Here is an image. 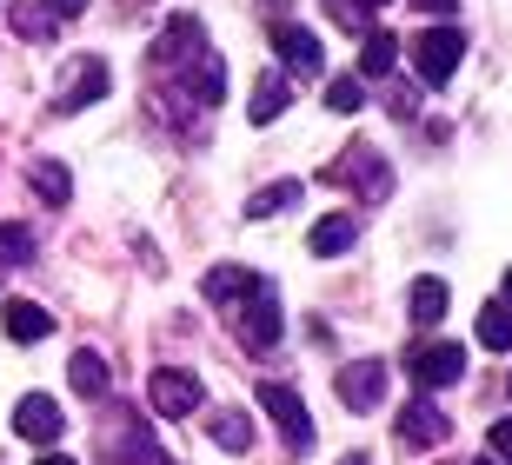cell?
<instances>
[{
  "mask_svg": "<svg viewBox=\"0 0 512 465\" xmlns=\"http://www.w3.org/2000/svg\"><path fill=\"white\" fill-rule=\"evenodd\" d=\"M459 60H466V34H459V27H426V34L413 40V74L426 80V87H446V80L459 74Z\"/></svg>",
  "mask_w": 512,
  "mask_h": 465,
  "instance_id": "6da1fadb",
  "label": "cell"
},
{
  "mask_svg": "<svg viewBox=\"0 0 512 465\" xmlns=\"http://www.w3.org/2000/svg\"><path fill=\"white\" fill-rule=\"evenodd\" d=\"M280 326H286V319H280V299H273V286L260 279V286L233 306V333L247 339L253 353H273V346H280Z\"/></svg>",
  "mask_w": 512,
  "mask_h": 465,
  "instance_id": "7a4b0ae2",
  "label": "cell"
},
{
  "mask_svg": "<svg viewBox=\"0 0 512 465\" xmlns=\"http://www.w3.org/2000/svg\"><path fill=\"white\" fill-rule=\"evenodd\" d=\"M406 372L419 379V392H446V386L466 379V353H459L453 339H426V346L406 353Z\"/></svg>",
  "mask_w": 512,
  "mask_h": 465,
  "instance_id": "3957f363",
  "label": "cell"
},
{
  "mask_svg": "<svg viewBox=\"0 0 512 465\" xmlns=\"http://www.w3.org/2000/svg\"><path fill=\"white\" fill-rule=\"evenodd\" d=\"M260 406H266V419L280 426L286 446H313V419H306V406H300V392H293V386L266 379V386H260Z\"/></svg>",
  "mask_w": 512,
  "mask_h": 465,
  "instance_id": "277c9868",
  "label": "cell"
},
{
  "mask_svg": "<svg viewBox=\"0 0 512 465\" xmlns=\"http://www.w3.org/2000/svg\"><path fill=\"white\" fill-rule=\"evenodd\" d=\"M147 406L160 412V419H187V412L200 406V379H193V372H180V366H160L147 379Z\"/></svg>",
  "mask_w": 512,
  "mask_h": 465,
  "instance_id": "5b68a950",
  "label": "cell"
},
{
  "mask_svg": "<svg viewBox=\"0 0 512 465\" xmlns=\"http://www.w3.org/2000/svg\"><path fill=\"white\" fill-rule=\"evenodd\" d=\"M340 406L346 412H373L386 399V359H353V366H340Z\"/></svg>",
  "mask_w": 512,
  "mask_h": 465,
  "instance_id": "8992f818",
  "label": "cell"
},
{
  "mask_svg": "<svg viewBox=\"0 0 512 465\" xmlns=\"http://www.w3.org/2000/svg\"><path fill=\"white\" fill-rule=\"evenodd\" d=\"M107 87H114L107 60H100V54H87V60L74 67V74H67V93L54 100V113H80V107H94V100H107Z\"/></svg>",
  "mask_w": 512,
  "mask_h": 465,
  "instance_id": "52a82bcc",
  "label": "cell"
},
{
  "mask_svg": "<svg viewBox=\"0 0 512 465\" xmlns=\"http://www.w3.org/2000/svg\"><path fill=\"white\" fill-rule=\"evenodd\" d=\"M273 54L286 60V74H320V67H326L320 34H306V27H293V20H280V27H273Z\"/></svg>",
  "mask_w": 512,
  "mask_h": 465,
  "instance_id": "ba28073f",
  "label": "cell"
},
{
  "mask_svg": "<svg viewBox=\"0 0 512 465\" xmlns=\"http://www.w3.org/2000/svg\"><path fill=\"white\" fill-rule=\"evenodd\" d=\"M60 426H67V419H60V406L47 399V392H27V399L14 406V432H20V439H34V446H54Z\"/></svg>",
  "mask_w": 512,
  "mask_h": 465,
  "instance_id": "9c48e42d",
  "label": "cell"
},
{
  "mask_svg": "<svg viewBox=\"0 0 512 465\" xmlns=\"http://www.w3.org/2000/svg\"><path fill=\"white\" fill-rule=\"evenodd\" d=\"M446 412L439 406H426V399H413V406H399V439L406 446H446Z\"/></svg>",
  "mask_w": 512,
  "mask_h": 465,
  "instance_id": "30bf717a",
  "label": "cell"
},
{
  "mask_svg": "<svg viewBox=\"0 0 512 465\" xmlns=\"http://www.w3.org/2000/svg\"><path fill=\"white\" fill-rule=\"evenodd\" d=\"M193 54H207L200 20H193V14H173L167 34H160V47H153V67H173V60H193Z\"/></svg>",
  "mask_w": 512,
  "mask_h": 465,
  "instance_id": "8fae6325",
  "label": "cell"
},
{
  "mask_svg": "<svg viewBox=\"0 0 512 465\" xmlns=\"http://www.w3.org/2000/svg\"><path fill=\"white\" fill-rule=\"evenodd\" d=\"M353 240H360V220H353V213H326V220H313V233H306V246H313L320 260H340Z\"/></svg>",
  "mask_w": 512,
  "mask_h": 465,
  "instance_id": "7c38bea8",
  "label": "cell"
},
{
  "mask_svg": "<svg viewBox=\"0 0 512 465\" xmlns=\"http://www.w3.org/2000/svg\"><path fill=\"white\" fill-rule=\"evenodd\" d=\"M253 286H260V273H247V266H213V273L200 279V293H207L213 306H227V313L253 293Z\"/></svg>",
  "mask_w": 512,
  "mask_h": 465,
  "instance_id": "4fadbf2b",
  "label": "cell"
},
{
  "mask_svg": "<svg viewBox=\"0 0 512 465\" xmlns=\"http://www.w3.org/2000/svg\"><path fill=\"white\" fill-rule=\"evenodd\" d=\"M180 87H193L200 107H220V100H227V67H220V54H193V74L180 80Z\"/></svg>",
  "mask_w": 512,
  "mask_h": 465,
  "instance_id": "5bb4252c",
  "label": "cell"
},
{
  "mask_svg": "<svg viewBox=\"0 0 512 465\" xmlns=\"http://www.w3.org/2000/svg\"><path fill=\"white\" fill-rule=\"evenodd\" d=\"M446 306H453L446 279H413V293H406V313H413V326H439V319H446Z\"/></svg>",
  "mask_w": 512,
  "mask_h": 465,
  "instance_id": "9a60e30c",
  "label": "cell"
},
{
  "mask_svg": "<svg viewBox=\"0 0 512 465\" xmlns=\"http://www.w3.org/2000/svg\"><path fill=\"white\" fill-rule=\"evenodd\" d=\"M333 180H360L366 193L380 200L386 186H393V173H386V167H380V160H373V153H366V147H353V153H346V160H333Z\"/></svg>",
  "mask_w": 512,
  "mask_h": 465,
  "instance_id": "2e32d148",
  "label": "cell"
},
{
  "mask_svg": "<svg viewBox=\"0 0 512 465\" xmlns=\"http://www.w3.org/2000/svg\"><path fill=\"white\" fill-rule=\"evenodd\" d=\"M54 333V319H47V306H34V299H14L7 306V339H20V346H34V339Z\"/></svg>",
  "mask_w": 512,
  "mask_h": 465,
  "instance_id": "e0dca14e",
  "label": "cell"
},
{
  "mask_svg": "<svg viewBox=\"0 0 512 465\" xmlns=\"http://www.w3.org/2000/svg\"><path fill=\"white\" fill-rule=\"evenodd\" d=\"M27 180H34V193L47 206H67V200H74V173L60 167V160H34V167H27Z\"/></svg>",
  "mask_w": 512,
  "mask_h": 465,
  "instance_id": "ac0fdd59",
  "label": "cell"
},
{
  "mask_svg": "<svg viewBox=\"0 0 512 465\" xmlns=\"http://www.w3.org/2000/svg\"><path fill=\"white\" fill-rule=\"evenodd\" d=\"M393 60H399L393 34H380V27H366V40H360V80H386V74H393Z\"/></svg>",
  "mask_w": 512,
  "mask_h": 465,
  "instance_id": "d6986e66",
  "label": "cell"
},
{
  "mask_svg": "<svg viewBox=\"0 0 512 465\" xmlns=\"http://www.w3.org/2000/svg\"><path fill=\"white\" fill-rule=\"evenodd\" d=\"M479 346H486V353H512V306L506 299L479 306Z\"/></svg>",
  "mask_w": 512,
  "mask_h": 465,
  "instance_id": "ffe728a7",
  "label": "cell"
},
{
  "mask_svg": "<svg viewBox=\"0 0 512 465\" xmlns=\"http://www.w3.org/2000/svg\"><path fill=\"white\" fill-rule=\"evenodd\" d=\"M300 193H306L300 180H273V186H260V193L247 200V220H273V213H286V206H300Z\"/></svg>",
  "mask_w": 512,
  "mask_h": 465,
  "instance_id": "44dd1931",
  "label": "cell"
},
{
  "mask_svg": "<svg viewBox=\"0 0 512 465\" xmlns=\"http://www.w3.org/2000/svg\"><path fill=\"white\" fill-rule=\"evenodd\" d=\"M67 386H74L80 399H100V392H107V359L100 353H74L67 359Z\"/></svg>",
  "mask_w": 512,
  "mask_h": 465,
  "instance_id": "7402d4cb",
  "label": "cell"
},
{
  "mask_svg": "<svg viewBox=\"0 0 512 465\" xmlns=\"http://www.w3.org/2000/svg\"><path fill=\"white\" fill-rule=\"evenodd\" d=\"M286 113V80L280 74H260V87H253V100H247V120L253 127H266V120H280Z\"/></svg>",
  "mask_w": 512,
  "mask_h": 465,
  "instance_id": "603a6c76",
  "label": "cell"
},
{
  "mask_svg": "<svg viewBox=\"0 0 512 465\" xmlns=\"http://www.w3.org/2000/svg\"><path fill=\"white\" fill-rule=\"evenodd\" d=\"M213 446L220 452H247L253 446V419L247 412H213Z\"/></svg>",
  "mask_w": 512,
  "mask_h": 465,
  "instance_id": "cb8c5ba5",
  "label": "cell"
},
{
  "mask_svg": "<svg viewBox=\"0 0 512 465\" xmlns=\"http://www.w3.org/2000/svg\"><path fill=\"white\" fill-rule=\"evenodd\" d=\"M34 260V226L0 220V266H27Z\"/></svg>",
  "mask_w": 512,
  "mask_h": 465,
  "instance_id": "d4e9b609",
  "label": "cell"
},
{
  "mask_svg": "<svg viewBox=\"0 0 512 465\" xmlns=\"http://www.w3.org/2000/svg\"><path fill=\"white\" fill-rule=\"evenodd\" d=\"M7 27H14L20 40H47V34H54V14H47V7H27V0H20V7H7Z\"/></svg>",
  "mask_w": 512,
  "mask_h": 465,
  "instance_id": "484cf974",
  "label": "cell"
},
{
  "mask_svg": "<svg viewBox=\"0 0 512 465\" xmlns=\"http://www.w3.org/2000/svg\"><path fill=\"white\" fill-rule=\"evenodd\" d=\"M320 7H326V20H340V27H353V34L373 27V7H366V0H320Z\"/></svg>",
  "mask_w": 512,
  "mask_h": 465,
  "instance_id": "4316f807",
  "label": "cell"
},
{
  "mask_svg": "<svg viewBox=\"0 0 512 465\" xmlns=\"http://www.w3.org/2000/svg\"><path fill=\"white\" fill-rule=\"evenodd\" d=\"M326 107H333V113H360V107H366V87H360L353 74H340L333 87H326Z\"/></svg>",
  "mask_w": 512,
  "mask_h": 465,
  "instance_id": "83f0119b",
  "label": "cell"
},
{
  "mask_svg": "<svg viewBox=\"0 0 512 465\" xmlns=\"http://www.w3.org/2000/svg\"><path fill=\"white\" fill-rule=\"evenodd\" d=\"M486 452H493L499 465H512V419H493V432H486Z\"/></svg>",
  "mask_w": 512,
  "mask_h": 465,
  "instance_id": "f1b7e54d",
  "label": "cell"
},
{
  "mask_svg": "<svg viewBox=\"0 0 512 465\" xmlns=\"http://www.w3.org/2000/svg\"><path fill=\"white\" fill-rule=\"evenodd\" d=\"M47 14H54V20H80V14H87V0H47Z\"/></svg>",
  "mask_w": 512,
  "mask_h": 465,
  "instance_id": "f546056e",
  "label": "cell"
},
{
  "mask_svg": "<svg viewBox=\"0 0 512 465\" xmlns=\"http://www.w3.org/2000/svg\"><path fill=\"white\" fill-rule=\"evenodd\" d=\"M413 7H419V14H433V20H439V14H453L459 0H413Z\"/></svg>",
  "mask_w": 512,
  "mask_h": 465,
  "instance_id": "4dcf8cb0",
  "label": "cell"
},
{
  "mask_svg": "<svg viewBox=\"0 0 512 465\" xmlns=\"http://www.w3.org/2000/svg\"><path fill=\"white\" fill-rule=\"evenodd\" d=\"M340 465H373V459H360V452H346V459H340Z\"/></svg>",
  "mask_w": 512,
  "mask_h": 465,
  "instance_id": "1f68e13d",
  "label": "cell"
},
{
  "mask_svg": "<svg viewBox=\"0 0 512 465\" xmlns=\"http://www.w3.org/2000/svg\"><path fill=\"white\" fill-rule=\"evenodd\" d=\"M40 465H74V459H60V452H47V459H40Z\"/></svg>",
  "mask_w": 512,
  "mask_h": 465,
  "instance_id": "d6a6232c",
  "label": "cell"
},
{
  "mask_svg": "<svg viewBox=\"0 0 512 465\" xmlns=\"http://www.w3.org/2000/svg\"><path fill=\"white\" fill-rule=\"evenodd\" d=\"M506 306H512V273H506Z\"/></svg>",
  "mask_w": 512,
  "mask_h": 465,
  "instance_id": "836d02e7",
  "label": "cell"
},
{
  "mask_svg": "<svg viewBox=\"0 0 512 465\" xmlns=\"http://www.w3.org/2000/svg\"><path fill=\"white\" fill-rule=\"evenodd\" d=\"M473 465H499V459H473Z\"/></svg>",
  "mask_w": 512,
  "mask_h": 465,
  "instance_id": "e575fe53",
  "label": "cell"
},
{
  "mask_svg": "<svg viewBox=\"0 0 512 465\" xmlns=\"http://www.w3.org/2000/svg\"><path fill=\"white\" fill-rule=\"evenodd\" d=\"M366 7H386V0H366Z\"/></svg>",
  "mask_w": 512,
  "mask_h": 465,
  "instance_id": "d590c367",
  "label": "cell"
}]
</instances>
